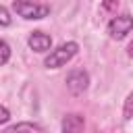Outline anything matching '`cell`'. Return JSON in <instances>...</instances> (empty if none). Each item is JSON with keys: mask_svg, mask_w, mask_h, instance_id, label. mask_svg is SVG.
Returning <instances> with one entry per match:
<instances>
[{"mask_svg": "<svg viewBox=\"0 0 133 133\" xmlns=\"http://www.w3.org/2000/svg\"><path fill=\"white\" fill-rule=\"evenodd\" d=\"M77 52H79V44H77V42H64V44H60L58 48L50 50V54H48L46 60H44V66H46V69H60V66H64Z\"/></svg>", "mask_w": 133, "mask_h": 133, "instance_id": "1", "label": "cell"}, {"mask_svg": "<svg viewBox=\"0 0 133 133\" xmlns=\"http://www.w3.org/2000/svg\"><path fill=\"white\" fill-rule=\"evenodd\" d=\"M12 10L21 19H27V21H39L50 15L48 4H37L33 0H12Z\"/></svg>", "mask_w": 133, "mask_h": 133, "instance_id": "2", "label": "cell"}, {"mask_svg": "<svg viewBox=\"0 0 133 133\" xmlns=\"http://www.w3.org/2000/svg\"><path fill=\"white\" fill-rule=\"evenodd\" d=\"M133 29V17L131 15H118V17H112L106 25V31L112 39H123L129 31Z\"/></svg>", "mask_w": 133, "mask_h": 133, "instance_id": "3", "label": "cell"}, {"mask_svg": "<svg viewBox=\"0 0 133 133\" xmlns=\"http://www.w3.org/2000/svg\"><path fill=\"white\" fill-rule=\"evenodd\" d=\"M89 87V73L85 69H73L66 75V89L73 96H81Z\"/></svg>", "mask_w": 133, "mask_h": 133, "instance_id": "4", "label": "cell"}, {"mask_svg": "<svg viewBox=\"0 0 133 133\" xmlns=\"http://www.w3.org/2000/svg\"><path fill=\"white\" fill-rule=\"evenodd\" d=\"M85 131V118L79 112H69L62 116L60 133H83Z\"/></svg>", "mask_w": 133, "mask_h": 133, "instance_id": "5", "label": "cell"}, {"mask_svg": "<svg viewBox=\"0 0 133 133\" xmlns=\"http://www.w3.org/2000/svg\"><path fill=\"white\" fill-rule=\"evenodd\" d=\"M27 46L33 50V52H37V54H44V52H48L50 48H52V37L48 35V33H44V31H31L29 33V37H27Z\"/></svg>", "mask_w": 133, "mask_h": 133, "instance_id": "6", "label": "cell"}, {"mask_svg": "<svg viewBox=\"0 0 133 133\" xmlns=\"http://www.w3.org/2000/svg\"><path fill=\"white\" fill-rule=\"evenodd\" d=\"M0 133H46V131H44V127H42V125L25 121V123H17V125L6 127V129H4V131H0Z\"/></svg>", "mask_w": 133, "mask_h": 133, "instance_id": "7", "label": "cell"}, {"mask_svg": "<svg viewBox=\"0 0 133 133\" xmlns=\"http://www.w3.org/2000/svg\"><path fill=\"white\" fill-rule=\"evenodd\" d=\"M123 118L125 121H131L133 118V91L127 96L125 100V106H123Z\"/></svg>", "mask_w": 133, "mask_h": 133, "instance_id": "8", "label": "cell"}, {"mask_svg": "<svg viewBox=\"0 0 133 133\" xmlns=\"http://www.w3.org/2000/svg\"><path fill=\"white\" fill-rule=\"evenodd\" d=\"M8 60H10V46L4 39H0V66L6 64Z\"/></svg>", "mask_w": 133, "mask_h": 133, "instance_id": "9", "label": "cell"}, {"mask_svg": "<svg viewBox=\"0 0 133 133\" xmlns=\"http://www.w3.org/2000/svg\"><path fill=\"white\" fill-rule=\"evenodd\" d=\"M10 23H12L10 12L6 10V6H2V4H0V25H2V27H10Z\"/></svg>", "mask_w": 133, "mask_h": 133, "instance_id": "10", "label": "cell"}, {"mask_svg": "<svg viewBox=\"0 0 133 133\" xmlns=\"http://www.w3.org/2000/svg\"><path fill=\"white\" fill-rule=\"evenodd\" d=\"M118 8V0H104L102 2V10H116Z\"/></svg>", "mask_w": 133, "mask_h": 133, "instance_id": "11", "label": "cell"}, {"mask_svg": "<svg viewBox=\"0 0 133 133\" xmlns=\"http://www.w3.org/2000/svg\"><path fill=\"white\" fill-rule=\"evenodd\" d=\"M8 121H10L8 108H6V106H0V125H4V123H8Z\"/></svg>", "mask_w": 133, "mask_h": 133, "instance_id": "12", "label": "cell"}, {"mask_svg": "<svg viewBox=\"0 0 133 133\" xmlns=\"http://www.w3.org/2000/svg\"><path fill=\"white\" fill-rule=\"evenodd\" d=\"M127 54H129V58H133V42L129 44V48H127Z\"/></svg>", "mask_w": 133, "mask_h": 133, "instance_id": "13", "label": "cell"}]
</instances>
